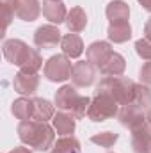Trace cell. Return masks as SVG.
Returning <instances> with one entry per match:
<instances>
[{"instance_id":"obj_15","label":"cell","mask_w":151,"mask_h":153,"mask_svg":"<svg viewBox=\"0 0 151 153\" xmlns=\"http://www.w3.org/2000/svg\"><path fill=\"white\" fill-rule=\"evenodd\" d=\"M105 14L110 22V25L112 23H126L130 18V7L123 0H112L110 4H107Z\"/></svg>"},{"instance_id":"obj_20","label":"cell","mask_w":151,"mask_h":153,"mask_svg":"<svg viewBox=\"0 0 151 153\" xmlns=\"http://www.w3.org/2000/svg\"><path fill=\"white\" fill-rule=\"evenodd\" d=\"M50 153H82V148L78 139H75L73 135H62L61 139L55 141Z\"/></svg>"},{"instance_id":"obj_10","label":"cell","mask_w":151,"mask_h":153,"mask_svg":"<svg viewBox=\"0 0 151 153\" xmlns=\"http://www.w3.org/2000/svg\"><path fill=\"white\" fill-rule=\"evenodd\" d=\"M117 117H119V123H121L123 126L130 128V130H133V128H137V126H141V125L146 123V112H144L142 109L135 107L133 103L123 105V107L119 109Z\"/></svg>"},{"instance_id":"obj_4","label":"cell","mask_w":151,"mask_h":153,"mask_svg":"<svg viewBox=\"0 0 151 153\" xmlns=\"http://www.w3.org/2000/svg\"><path fill=\"white\" fill-rule=\"evenodd\" d=\"M119 109H121V105L117 103V100L110 93L96 89V94L91 100V105H89V111H87V117L94 123H101L105 119L115 117L119 114Z\"/></svg>"},{"instance_id":"obj_8","label":"cell","mask_w":151,"mask_h":153,"mask_svg":"<svg viewBox=\"0 0 151 153\" xmlns=\"http://www.w3.org/2000/svg\"><path fill=\"white\" fill-rule=\"evenodd\" d=\"M114 53L112 46H110V43H107V41H94L93 45H89V48L85 50V57H87V61L93 64V66H96L98 70L109 61V57Z\"/></svg>"},{"instance_id":"obj_26","label":"cell","mask_w":151,"mask_h":153,"mask_svg":"<svg viewBox=\"0 0 151 153\" xmlns=\"http://www.w3.org/2000/svg\"><path fill=\"white\" fill-rule=\"evenodd\" d=\"M135 50L139 53V57L146 59V61H151V39L148 38H141L135 41Z\"/></svg>"},{"instance_id":"obj_3","label":"cell","mask_w":151,"mask_h":153,"mask_svg":"<svg viewBox=\"0 0 151 153\" xmlns=\"http://www.w3.org/2000/svg\"><path fill=\"white\" fill-rule=\"evenodd\" d=\"M135 82L128 76H105L100 84H98V91H107L110 93L114 98L117 100V103L128 105L133 102V94H135Z\"/></svg>"},{"instance_id":"obj_32","label":"cell","mask_w":151,"mask_h":153,"mask_svg":"<svg viewBox=\"0 0 151 153\" xmlns=\"http://www.w3.org/2000/svg\"><path fill=\"white\" fill-rule=\"evenodd\" d=\"M59 2H62V0H59Z\"/></svg>"},{"instance_id":"obj_11","label":"cell","mask_w":151,"mask_h":153,"mask_svg":"<svg viewBox=\"0 0 151 153\" xmlns=\"http://www.w3.org/2000/svg\"><path fill=\"white\" fill-rule=\"evenodd\" d=\"M62 41L61 30L55 25H43L34 34V45L38 48H53Z\"/></svg>"},{"instance_id":"obj_22","label":"cell","mask_w":151,"mask_h":153,"mask_svg":"<svg viewBox=\"0 0 151 153\" xmlns=\"http://www.w3.org/2000/svg\"><path fill=\"white\" fill-rule=\"evenodd\" d=\"M14 117L25 121V119H32V112H34V102L29 100V98H18L13 102V107H11Z\"/></svg>"},{"instance_id":"obj_28","label":"cell","mask_w":151,"mask_h":153,"mask_svg":"<svg viewBox=\"0 0 151 153\" xmlns=\"http://www.w3.org/2000/svg\"><path fill=\"white\" fill-rule=\"evenodd\" d=\"M9 153H32L29 148H25V146H18V148H13Z\"/></svg>"},{"instance_id":"obj_17","label":"cell","mask_w":151,"mask_h":153,"mask_svg":"<svg viewBox=\"0 0 151 153\" xmlns=\"http://www.w3.org/2000/svg\"><path fill=\"white\" fill-rule=\"evenodd\" d=\"M52 123H53V128L59 135H71L76 126L75 117L71 114H68V112H62V111H59L52 117Z\"/></svg>"},{"instance_id":"obj_9","label":"cell","mask_w":151,"mask_h":153,"mask_svg":"<svg viewBox=\"0 0 151 153\" xmlns=\"http://www.w3.org/2000/svg\"><path fill=\"white\" fill-rule=\"evenodd\" d=\"M13 87L18 94L21 96H30L38 91L39 87V75L38 73H27V71H18L13 80Z\"/></svg>"},{"instance_id":"obj_29","label":"cell","mask_w":151,"mask_h":153,"mask_svg":"<svg viewBox=\"0 0 151 153\" xmlns=\"http://www.w3.org/2000/svg\"><path fill=\"white\" fill-rule=\"evenodd\" d=\"M144 34H146L148 39H151V18L146 22V25H144Z\"/></svg>"},{"instance_id":"obj_24","label":"cell","mask_w":151,"mask_h":153,"mask_svg":"<svg viewBox=\"0 0 151 153\" xmlns=\"http://www.w3.org/2000/svg\"><path fill=\"white\" fill-rule=\"evenodd\" d=\"M135 107L142 109L144 112H148L151 109V91L148 85L144 84H137L135 85V94H133V102H132Z\"/></svg>"},{"instance_id":"obj_16","label":"cell","mask_w":151,"mask_h":153,"mask_svg":"<svg viewBox=\"0 0 151 153\" xmlns=\"http://www.w3.org/2000/svg\"><path fill=\"white\" fill-rule=\"evenodd\" d=\"M61 48H62L64 55H68L70 59H78V57L84 53V41H82V38H80L78 34L70 32V34L62 36Z\"/></svg>"},{"instance_id":"obj_31","label":"cell","mask_w":151,"mask_h":153,"mask_svg":"<svg viewBox=\"0 0 151 153\" xmlns=\"http://www.w3.org/2000/svg\"><path fill=\"white\" fill-rule=\"evenodd\" d=\"M146 123H148V125L151 126V109L148 111V112H146Z\"/></svg>"},{"instance_id":"obj_6","label":"cell","mask_w":151,"mask_h":153,"mask_svg":"<svg viewBox=\"0 0 151 153\" xmlns=\"http://www.w3.org/2000/svg\"><path fill=\"white\" fill-rule=\"evenodd\" d=\"M2 52H4V57H5L11 64L18 66V68L21 70V68L27 64V61L30 59L34 48H30V46H29L27 43H23L21 39H7V41H4V45H2Z\"/></svg>"},{"instance_id":"obj_30","label":"cell","mask_w":151,"mask_h":153,"mask_svg":"<svg viewBox=\"0 0 151 153\" xmlns=\"http://www.w3.org/2000/svg\"><path fill=\"white\" fill-rule=\"evenodd\" d=\"M139 4H141L146 11H150L151 13V0H139Z\"/></svg>"},{"instance_id":"obj_12","label":"cell","mask_w":151,"mask_h":153,"mask_svg":"<svg viewBox=\"0 0 151 153\" xmlns=\"http://www.w3.org/2000/svg\"><path fill=\"white\" fill-rule=\"evenodd\" d=\"M133 153H151V126L148 123L132 130Z\"/></svg>"},{"instance_id":"obj_21","label":"cell","mask_w":151,"mask_h":153,"mask_svg":"<svg viewBox=\"0 0 151 153\" xmlns=\"http://www.w3.org/2000/svg\"><path fill=\"white\" fill-rule=\"evenodd\" d=\"M34 102V112H32V119H36V121H48V119H52L53 117V105L48 102V100H44V98H34L32 100Z\"/></svg>"},{"instance_id":"obj_23","label":"cell","mask_w":151,"mask_h":153,"mask_svg":"<svg viewBox=\"0 0 151 153\" xmlns=\"http://www.w3.org/2000/svg\"><path fill=\"white\" fill-rule=\"evenodd\" d=\"M107 36L114 43H124L132 38V27L128 22L126 23H112V25H109Z\"/></svg>"},{"instance_id":"obj_14","label":"cell","mask_w":151,"mask_h":153,"mask_svg":"<svg viewBox=\"0 0 151 153\" xmlns=\"http://www.w3.org/2000/svg\"><path fill=\"white\" fill-rule=\"evenodd\" d=\"M41 7H43V14H44V18L48 20V22H52V23H62V22H66V18H68V11H66V5L62 4V2H59V0H44L43 4H41Z\"/></svg>"},{"instance_id":"obj_1","label":"cell","mask_w":151,"mask_h":153,"mask_svg":"<svg viewBox=\"0 0 151 153\" xmlns=\"http://www.w3.org/2000/svg\"><path fill=\"white\" fill-rule=\"evenodd\" d=\"M16 130H18L20 141L36 152H46L55 144V134H53L55 128L44 121L25 119V121H20Z\"/></svg>"},{"instance_id":"obj_18","label":"cell","mask_w":151,"mask_h":153,"mask_svg":"<svg viewBox=\"0 0 151 153\" xmlns=\"http://www.w3.org/2000/svg\"><path fill=\"white\" fill-rule=\"evenodd\" d=\"M124 68H126V61L121 53L114 52L112 55L109 57V61L100 68V73L103 76H121L124 73Z\"/></svg>"},{"instance_id":"obj_7","label":"cell","mask_w":151,"mask_h":153,"mask_svg":"<svg viewBox=\"0 0 151 153\" xmlns=\"http://www.w3.org/2000/svg\"><path fill=\"white\" fill-rule=\"evenodd\" d=\"M96 66H93L89 61H78L73 64L71 70V80L76 87H89L93 85L96 78Z\"/></svg>"},{"instance_id":"obj_19","label":"cell","mask_w":151,"mask_h":153,"mask_svg":"<svg viewBox=\"0 0 151 153\" xmlns=\"http://www.w3.org/2000/svg\"><path fill=\"white\" fill-rule=\"evenodd\" d=\"M66 27L70 32H82L85 27H87V14L82 7H71V11L68 13V18H66Z\"/></svg>"},{"instance_id":"obj_27","label":"cell","mask_w":151,"mask_h":153,"mask_svg":"<svg viewBox=\"0 0 151 153\" xmlns=\"http://www.w3.org/2000/svg\"><path fill=\"white\" fill-rule=\"evenodd\" d=\"M139 80H141V84L151 87V61L144 62L142 68L139 70Z\"/></svg>"},{"instance_id":"obj_5","label":"cell","mask_w":151,"mask_h":153,"mask_svg":"<svg viewBox=\"0 0 151 153\" xmlns=\"http://www.w3.org/2000/svg\"><path fill=\"white\" fill-rule=\"evenodd\" d=\"M71 59L68 55H52L46 62H44V70L43 73L50 82H66L68 78H71Z\"/></svg>"},{"instance_id":"obj_2","label":"cell","mask_w":151,"mask_h":153,"mask_svg":"<svg viewBox=\"0 0 151 153\" xmlns=\"http://www.w3.org/2000/svg\"><path fill=\"white\" fill-rule=\"evenodd\" d=\"M55 105L59 111L71 114L75 119H82L87 114L89 105H91V98L78 94L73 85H62L57 93H55Z\"/></svg>"},{"instance_id":"obj_13","label":"cell","mask_w":151,"mask_h":153,"mask_svg":"<svg viewBox=\"0 0 151 153\" xmlns=\"http://www.w3.org/2000/svg\"><path fill=\"white\" fill-rule=\"evenodd\" d=\"M43 7L38 0H16L14 2V16L23 22H34L41 14Z\"/></svg>"},{"instance_id":"obj_25","label":"cell","mask_w":151,"mask_h":153,"mask_svg":"<svg viewBox=\"0 0 151 153\" xmlns=\"http://www.w3.org/2000/svg\"><path fill=\"white\" fill-rule=\"evenodd\" d=\"M119 139L117 134H112V132H100V134H94L91 137V143L101 146V148H112L115 144V141Z\"/></svg>"}]
</instances>
